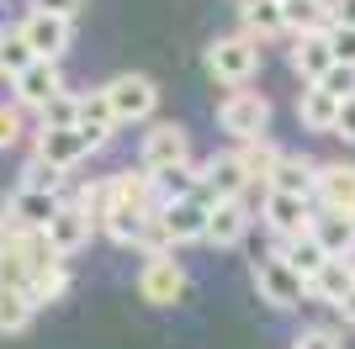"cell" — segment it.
Wrapping results in <instances>:
<instances>
[{
    "label": "cell",
    "instance_id": "cell-1",
    "mask_svg": "<svg viewBox=\"0 0 355 349\" xmlns=\"http://www.w3.org/2000/svg\"><path fill=\"white\" fill-rule=\"evenodd\" d=\"M207 69L223 85H250V74L260 69V37H250V32L218 37V43L207 48Z\"/></svg>",
    "mask_w": 355,
    "mask_h": 349
},
{
    "label": "cell",
    "instance_id": "cell-2",
    "mask_svg": "<svg viewBox=\"0 0 355 349\" xmlns=\"http://www.w3.org/2000/svg\"><path fill=\"white\" fill-rule=\"evenodd\" d=\"M254 291H260V302H270L276 312H286V307H297L308 296V280L297 276L282 254H266V260H254Z\"/></svg>",
    "mask_w": 355,
    "mask_h": 349
},
{
    "label": "cell",
    "instance_id": "cell-3",
    "mask_svg": "<svg viewBox=\"0 0 355 349\" xmlns=\"http://www.w3.org/2000/svg\"><path fill=\"white\" fill-rule=\"evenodd\" d=\"M101 90H106V101H112V111H117V122H148L154 106H159V85L148 74H117Z\"/></svg>",
    "mask_w": 355,
    "mask_h": 349
},
{
    "label": "cell",
    "instance_id": "cell-4",
    "mask_svg": "<svg viewBox=\"0 0 355 349\" xmlns=\"http://www.w3.org/2000/svg\"><path fill=\"white\" fill-rule=\"evenodd\" d=\"M218 127L234 132L239 143H244V138H260V132L270 127V101L260 90H234V96L218 106Z\"/></svg>",
    "mask_w": 355,
    "mask_h": 349
},
{
    "label": "cell",
    "instance_id": "cell-5",
    "mask_svg": "<svg viewBox=\"0 0 355 349\" xmlns=\"http://www.w3.org/2000/svg\"><path fill=\"white\" fill-rule=\"evenodd\" d=\"M21 37L32 43L37 58H64L74 43V16H59V11H27L21 16Z\"/></svg>",
    "mask_w": 355,
    "mask_h": 349
},
{
    "label": "cell",
    "instance_id": "cell-6",
    "mask_svg": "<svg viewBox=\"0 0 355 349\" xmlns=\"http://www.w3.org/2000/svg\"><path fill=\"white\" fill-rule=\"evenodd\" d=\"M64 90V74H59V58H32L27 69L11 80V96L16 106H27V111H43L53 96Z\"/></svg>",
    "mask_w": 355,
    "mask_h": 349
},
{
    "label": "cell",
    "instance_id": "cell-7",
    "mask_svg": "<svg viewBox=\"0 0 355 349\" xmlns=\"http://www.w3.org/2000/svg\"><path fill=\"white\" fill-rule=\"evenodd\" d=\"M186 270H180L170 254H148V265H144V276H138V296L144 302H154V307H175L180 296H186Z\"/></svg>",
    "mask_w": 355,
    "mask_h": 349
},
{
    "label": "cell",
    "instance_id": "cell-8",
    "mask_svg": "<svg viewBox=\"0 0 355 349\" xmlns=\"http://www.w3.org/2000/svg\"><path fill=\"white\" fill-rule=\"evenodd\" d=\"M266 222H270L276 238H297V233H308L313 228V196L266 186Z\"/></svg>",
    "mask_w": 355,
    "mask_h": 349
},
{
    "label": "cell",
    "instance_id": "cell-9",
    "mask_svg": "<svg viewBox=\"0 0 355 349\" xmlns=\"http://www.w3.org/2000/svg\"><path fill=\"white\" fill-rule=\"evenodd\" d=\"M250 186H254V180H250V170L239 164V154H218V159L202 170V186H196V196L212 206V202H234V196H244Z\"/></svg>",
    "mask_w": 355,
    "mask_h": 349
},
{
    "label": "cell",
    "instance_id": "cell-10",
    "mask_svg": "<svg viewBox=\"0 0 355 349\" xmlns=\"http://www.w3.org/2000/svg\"><path fill=\"white\" fill-rule=\"evenodd\" d=\"M159 217H164V228H170L175 244H202V238H207V222H212V206L202 202V196H180V202L159 206Z\"/></svg>",
    "mask_w": 355,
    "mask_h": 349
},
{
    "label": "cell",
    "instance_id": "cell-11",
    "mask_svg": "<svg viewBox=\"0 0 355 349\" xmlns=\"http://www.w3.org/2000/svg\"><path fill=\"white\" fill-rule=\"evenodd\" d=\"M180 159H191V138H186V127L180 122H159L154 132H144V170L154 174V170H170V164H180Z\"/></svg>",
    "mask_w": 355,
    "mask_h": 349
},
{
    "label": "cell",
    "instance_id": "cell-12",
    "mask_svg": "<svg viewBox=\"0 0 355 349\" xmlns=\"http://www.w3.org/2000/svg\"><path fill=\"white\" fill-rule=\"evenodd\" d=\"M90 233H96V217H90L80 202H64L59 212H53V222H48V244L69 260V254H80V249L90 244Z\"/></svg>",
    "mask_w": 355,
    "mask_h": 349
},
{
    "label": "cell",
    "instance_id": "cell-13",
    "mask_svg": "<svg viewBox=\"0 0 355 349\" xmlns=\"http://www.w3.org/2000/svg\"><path fill=\"white\" fill-rule=\"evenodd\" d=\"M32 154H43L53 170L69 174L74 164L85 159V154H96V148H90V138H85L80 127H43V132H37V148H32Z\"/></svg>",
    "mask_w": 355,
    "mask_h": 349
},
{
    "label": "cell",
    "instance_id": "cell-14",
    "mask_svg": "<svg viewBox=\"0 0 355 349\" xmlns=\"http://www.w3.org/2000/svg\"><path fill=\"white\" fill-rule=\"evenodd\" d=\"M292 69H297V80H302V85H313V80H324V74L334 69V43H329V27H324V32H297Z\"/></svg>",
    "mask_w": 355,
    "mask_h": 349
},
{
    "label": "cell",
    "instance_id": "cell-15",
    "mask_svg": "<svg viewBox=\"0 0 355 349\" xmlns=\"http://www.w3.org/2000/svg\"><path fill=\"white\" fill-rule=\"evenodd\" d=\"M313 238H318L334 260H350V254H355V212H345V206L313 212Z\"/></svg>",
    "mask_w": 355,
    "mask_h": 349
},
{
    "label": "cell",
    "instance_id": "cell-16",
    "mask_svg": "<svg viewBox=\"0 0 355 349\" xmlns=\"http://www.w3.org/2000/svg\"><path fill=\"white\" fill-rule=\"evenodd\" d=\"M74 127L90 138V148H106V143H112V132H117L122 122H117V111H112V101H106V90L80 96V116H74Z\"/></svg>",
    "mask_w": 355,
    "mask_h": 349
},
{
    "label": "cell",
    "instance_id": "cell-17",
    "mask_svg": "<svg viewBox=\"0 0 355 349\" xmlns=\"http://www.w3.org/2000/svg\"><path fill=\"white\" fill-rule=\"evenodd\" d=\"M59 206H64L59 190H32V186H21V190L11 196V206H6V217H11L16 228H48Z\"/></svg>",
    "mask_w": 355,
    "mask_h": 349
},
{
    "label": "cell",
    "instance_id": "cell-18",
    "mask_svg": "<svg viewBox=\"0 0 355 349\" xmlns=\"http://www.w3.org/2000/svg\"><path fill=\"white\" fill-rule=\"evenodd\" d=\"M297 122L308 132H334V122H340V96L313 80V85L297 96Z\"/></svg>",
    "mask_w": 355,
    "mask_h": 349
},
{
    "label": "cell",
    "instance_id": "cell-19",
    "mask_svg": "<svg viewBox=\"0 0 355 349\" xmlns=\"http://www.w3.org/2000/svg\"><path fill=\"white\" fill-rule=\"evenodd\" d=\"M250 233V206H244V196H234V202H212V222H207V244L218 249H234L239 238Z\"/></svg>",
    "mask_w": 355,
    "mask_h": 349
},
{
    "label": "cell",
    "instance_id": "cell-20",
    "mask_svg": "<svg viewBox=\"0 0 355 349\" xmlns=\"http://www.w3.org/2000/svg\"><path fill=\"white\" fill-rule=\"evenodd\" d=\"M313 202H318V206H345V212H355V164H318Z\"/></svg>",
    "mask_w": 355,
    "mask_h": 349
},
{
    "label": "cell",
    "instance_id": "cell-21",
    "mask_svg": "<svg viewBox=\"0 0 355 349\" xmlns=\"http://www.w3.org/2000/svg\"><path fill=\"white\" fill-rule=\"evenodd\" d=\"M350 291H355V260H334V254H329L324 270L308 280V296H318V302H329V307H340Z\"/></svg>",
    "mask_w": 355,
    "mask_h": 349
},
{
    "label": "cell",
    "instance_id": "cell-22",
    "mask_svg": "<svg viewBox=\"0 0 355 349\" xmlns=\"http://www.w3.org/2000/svg\"><path fill=\"white\" fill-rule=\"evenodd\" d=\"M239 16H244V32L250 37H282V32H292L286 27V0H244L239 6Z\"/></svg>",
    "mask_w": 355,
    "mask_h": 349
},
{
    "label": "cell",
    "instance_id": "cell-23",
    "mask_svg": "<svg viewBox=\"0 0 355 349\" xmlns=\"http://www.w3.org/2000/svg\"><path fill=\"white\" fill-rule=\"evenodd\" d=\"M276 254H282V260L292 265L302 280H313L318 270H324V260H329V249L313 238V228H308V233H297V238H282V244H276Z\"/></svg>",
    "mask_w": 355,
    "mask_h": 349
},
{
    "label": "cell",
    "instance_id": "cell-24",
    "mask_svg": "<svg viewBox=\"0 0 355 349\" xmlns=\"http://www.w3.org/2000/svg\"><path fill=\"white\" fill-rule=\"evenodd\" d=\"M148 206H133V202H112V212L101 217V228L117 238V244H144V228H148Z\"/></svg>",
    "mask_w": 355,
    "mask_h": 349
},
{
    "label": "cell",
    "instance_id": "cell-25",
    "mask_svg": "<svg viewBox=\"0 0 355 349\" xmlns=\"http://www.w3.org/2000/svg\"><path fill=\"white\" fill-rule=\"evenodd\" d=\"M266 186H276V190H297V196H313V186H318V164H308L302 154H282Z\"/></svg>",
    "mask_w": 355,
    "mask_h": 349
},
{
    "label": "cell",
    "instance_id": "cell-26",
    "mask_svg": "<svg viewBox=\"0 0 355 349\" xmlns=\"http://www.w3.org/2000/svg\"><path fill=\"white\" fill-rule=\"evenodd\" d=\"M154 186H159V202H180V196H196L202 170H196L191 159H180V164H170V170H154Z\"/></svg>",
    "mask_w": 355,
    "mask_h": 349
},
{
    "label": "cell",
    "instance_id": "cell-27",
    "mask_svg": "<svg viewBox=\"0 0 355 349\" xmlns=\"http://www.w3.org/2000/svg\"><path fill=\"white\" fill-rule=\"evenodd\" d=\"M286 27H292V32L334 27V0H286Z\"/></svg>",
    "mask_w": 355,
    "mask_h": 349
},
{
    "label": "cell",
    "instance_id": "cell-28",
    "mask_svg": "<svg viewBox=\"0 0 355 349\" xmlns=\"http://www.w3.org/2000/svg\"><path fill=\"white\" fill-rule=\"evenodd\" d=\"M37 312L32 291H16V286H0V334H21Z\"/></svg>",
    "mask_w": 355,
    "mask_h": 349
},
{
    "label": "cell",
    "instance_id": "cell-29",
    "mask_svg": "<svg viewBox=\"0 0 355 349\" xmlns=\"http://www.w3.org/2000/svg\"><path fill=\"white\" fill-rule=\"evenodd\" d=\"M276 159H282V148L270 143L266 132H260V138H244V143H239V164L250 170V180H270Z\"/></svg>",
    "mask_w": 355,
    "mask_h": 349
},
{
    "label": "cell",
    "instance_id": "cell-30",
    "mask_svg": "<svg viewBox=\"0 0 355 349\" xmlns=\"http://www.w3.org/2000/svg\"><path fill=\"white\" fill-rule=\"evenodd\" d=\"M32 58H37V53H32V43L21 37V27H16V32H0V74H6V80H16Z\"/></svg>",
    "mask_w": 355,
    "mask_h": 349
},
{
    "label": "cell",
    "instance_id": "cell-31",
    "mask_svg": "<svg viewBox=\"0 0 355 349\" xmlns=\"http://www.w3.org/2000/svg\"><path fill=\"white\" fill-rule=\"evenodd\" d=\"M64 291H69V270H64V260L43 265V270L32 276V302H37V307H43V302H59Z\"/></svg>",
    "mask_w": 355,
    "mask_h": 349
},
{
    "label": "cell",
    "instance_id": "cell-32",
    "mask_svg": "<svg viewBox=\"0 0 355 349\" xmlns=\"http://www.w3.org/2000/svg\"><path fill=\"white\" fill-rule=\"evenodd\" d=\"M74 202H80V206H85V212H90V217L101 222L106 212H112V202H117V180H90V186L80 190Z\"/></svg>",
    "mask_w": 355,
    "mask_h": 349
},
{
    "label": "cell",
    "instance_id": "cell-33",
    "mask_svg": "<svg viewBox=\"0 0 355 349\" xmlns=\"http://www.w3.org/2000/svg\"><path fill=\"white\" fill-rule=\"evenodd\" d=\"M21 186H32V190H59L64 186V170H53L43 154H32L27 170H21Z\"/></svg>",
    "mask_w": 355,
    "mask_h": 349
},
{
    "label": "cell",
    "instance_id": "cell-34",
    "mask_svg": "<svg viewBox=\"0 0 355 349\" xmlns=\"http://www.w3.org/2000/svg\"><path fill=\"white\" fill-rule=\"evenodd\" d=\"M43 127H74V116H80V96H69V90H59L53 101L43 106Z\"/></svg>",
    "mask_w": 355,
    "mask_h": 349
},
{
    "label": "cell",
    "instance_id": "cell-35",
    "mask_svg": "<svg viewBox=\"0 0 355 349\" xmlns=\"http://www.w3.org/2000/svg\"><path fill=\"white\" fill-rule=\"evenodd\" d=\"M318 85H324V90H334L340 101H345V96H355V64H340V58H334V69H329L324 80H318Z\"/></svg>",
    "mask_w": 355,
    "mask_h": 349
},
{
    "label": "cell",
    "instance_id": "cell-36",
    "mask_svg": "<svg viewBox=\"0 0 355 349\" xmlns=\"http://www.w3.org/2000/svg\"><path fill=\"white\" fill-rule=\"evenodd\" d=\"M329 43H334V58H340V64H355V21H334V27H329Z\"/></svg>",
    "mask_w": 355,
    "mask_h": 349
},
{
    "label": "cell",
    "instance_id": "cell-37",
    "mask_svg": "<svg viewBox=\"0 0 355 349\" xmlns=\"http://www.w3.org/2000/svg\"><path fill=\"white\" fill-rule=\"evenodd\" d=\"M297 349H345V339L334 328H302L297 334Z\"/></svg>",
    "mask_w": 355,
    "mask_h": 349
},
{
    "label": "cell",
    "instance_id": "cell-38",
    "mask_svg": "<svg viewBox=\"0 0 355 349\" xmlns=\"http://www.w3.org/2000/svg\"><path fill=\"white\" fill-rule=\"evenodd\" d=\"M21 143V111L16 106H0V154Z\"/></svg>",
    "mask_w": 355,
    "mask_h": 349
},
{
    "label": "cell",
    "instance_id": "cell-39",
    "mask_svg": "<svg viewBox=\"0 0 355 349\" xmlns=\"http://www.w3.org/2000/svg\"><path fill=\"white\" fill-rule=\"evenodd\" d=\"M334 138L355 143V96H345V101H340V122H334Z\"/></svg>",
    "mask_w": 355,
    "mask_h": 349
},
{
    "label": "cell",
    "instance_id": "cell-40",
    "mask_svg": "<svg viewBox=\"0 0 355 349\" xmlns=\"http://www.w3.org/2000/svg\"><path fill=\"white\" fill-rule=\"evenodd\" d=\"M32 11H59V16H80V6L85 0H27Z\"/></svg>",
    "mask_w": 355,
    "mask_h": 349
},
{
    "label": "cell",
    "instance_id": "cell-41",
    "mask_svg": "<svg viewBox=\"0 0 355 349\" xmlns=\"http://www.w3.org/2000/svg\"><path fill=\"white\" fill-rule=\"evenodd\" d=\"M334 21H355V0H334Z\"/></svg>",
    "mask_w": 355,
    "mask_h": 349
},
{
    "label": "cell",
    "instance_id": "cell-42",
    "mask_svg": "<svg viewBox=\"0 0 355 349\" xmlns=\"http://www.w3.org/2000/svg\"><path fill=\"white\" fill-rule=\"evenodd\" d=\"M340 312H345V323H355V291H350V296L340 302Z\"/></svg>",
    "mask_w": 355,
    "mask_h": 349
},
{
    "label": "cell",
    "instance_id": "cell-43",
    "mask_svg": "<svg viewBox=\"0 0 355 349\" xmlns=\"http://www.w3.org/2000/svg\"><path fill=\"white\" fill-rule=\"evenodd\" d=\"M350 260H355V254H350Z\"/></svg>",
    "mask_w": 355,
    "mask_h": 349
}]
</instances>
